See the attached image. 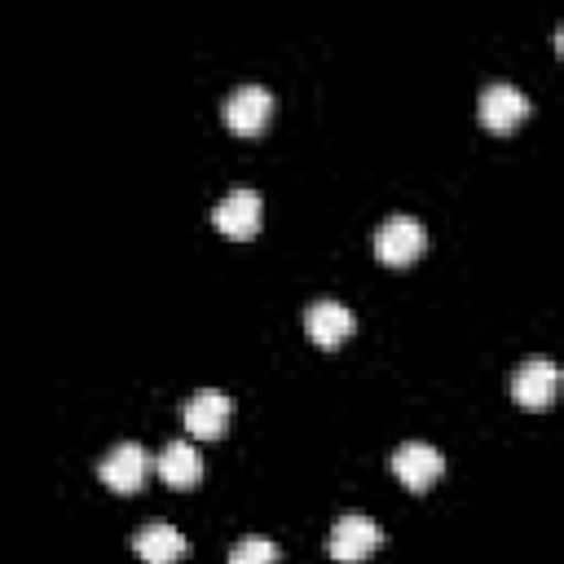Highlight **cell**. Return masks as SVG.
<instances>
[{
	"mask_svg": "<svg viewBox=\"0 0 564 564\" xmlns=\"http://www.w3.org/2000/svg\"><path fill=\"white\" fill-rule=\"evenodd\" d=\"M97 471H101V480H106L115 494H132V489H141L145 476L154 471V454H150L145 445H137V441H119L115 449H106V458L97 463Z\"/></svg>",
	"mask_w": 564,
	"mask_h": 564,
	"instance_id": "obj_1",
	"label": "cell"
},
{
	"mask_svg": "<svg viewBox=\"0 0 564 564\" xmlns=\"http://www.w3.org/2000/svg\"><path fill=\"white\" fill-rule=\"evenodd\" d=\"M379 542H383V529H379L370 516L352 511V516H339V520H335L326 546H330V555H335L339 564H361L366 555L379 551Z\"/></svg>",
	"mask_w": 564,
	"mask_h": 564,
	"instance_id": "obj_2",
	"label": "cell"
},
{
	"mask_svg": "<svg viewBox=\"0 0 564 564\" xmlns=\"http://www.w3.org/2000/svg\"><path fill=\"white\" fill-rule=\"evenodd\" d=\"M220 115H225V123H229L238 137H256V132L269 123V115H273V93H269L264 84H238V88L225 97Z\"/></svg>",
	"mask_w": 564,
	"mask_h": 564,
	"instance_id": "obj_3",
	"label": "cell"
},
{
	"mask_svg": "<svg viewBox=\"0 0 564 564\" xmlns=\"http://www.w3.org/2000/svg\"><path fill=\"white\" fill-rule=\"evenodd\" d=\"M423 242H427L423 225L401 212V216H388V220L379 225V234H375V256H379L383 264H410V260L423 256Z\"/></svg>",
	"mask_w": 564,
	"mask_h": 564,
	"instance_id": "obj_4",
	"label": "cell"
},
{
	"mask_svg": "<svg viewBox=\"0 0 564 564\" xmlns=\"http://www.w3.org/2000/svg\"><path fill=\"white\" fill-rule=\"evenodd\" d=\"M260 212H264V203H260V194L256 189H229L216 207H212V225L225 234V238H251L256 229H260Z\"/></svg>",
	"mask_w": 564,
	"mask_h": 564,
	"instance_id": "obj_5",
	"label": "cell"
},
{
	"mask_svg": "<svg viewBox=\"0 0 564 564\" xmlns=\"http://www.w3.org/2000/svg\"><path fill=\"white\" fill-rule=\"evenodd\" d=\"M392 471H397V480H401L405 489H427V485L445 471V458H441V449L427 445V441H405V445L392 449Z\"/></svg>",
	"mask_w": 564,
	"mask_h": 564,
	"instance_id": "obj_6",
	"label": "cell"
},
{
	"mask_svg": "<svg viewBox=\"0 0 564 564\" xmlns=\"http://www.w3.org/2000/svg\"><path fill=\"white\" fill-rule=\"evenodd\" d=\"M524 115H529V97L516 84H502L498 79V84H489L480 93V123L489 132H511V128L524 123Z\"/></svg>",
	"mask_w": 564,
	"mask_h": 564,
	"instance_id": "obj_7",
	"label": "cell"
},
{
	"mask_svg": "<svg viewBox=\"0 0 564 564\" xmlns=\"http://www.w3.org/2000/svg\"><path fill=\"white\" fill-rule=\"evenodd\" d=\"M555 388H560V366L546 361V357H529L516 375H511V397L529 410H542L555 401Z\"/></svg>",
	"mask_w": 564,
	"mask_h": 564,
	"instance_id": "obj_8",
	"label": "cell"
},
{
	"mask_svg": "<svg viewBox=\"0 0 564 564\" xmlns=\"http://www.w3.org/2000/svg\"><path fill=\"white\" fill-rule=\"evenodd\" d=\"M229 414H234V401H229L225 392H212V388H207V392H194V397L185 401V410H181L189 436H203V441L220 436V432L229 427Z\"/></svg>",
	"mask_w": 564,
	"mask_h": 564,
	"instance_id": "obj_9",
	"label": "cell"
},
{
	"mask_svg": "<svg viewBox=\"0 0 564 564\" xmlns=\"http://www.w3.org/2000/svg\"><path fill=\"white\" fill-rule=\"evenodd\" d=\"M304 330L317 348H335L352 335V313L339 304V300H313L304 308Z\"/></svg>",
	"mask_w": 564,
	"mask_h": 564,
	"instance_id": "obj_10",
	"label": "cell"
},
{
	"mask_svg": "<svg viewBox=\"0 0 564 564\" xmlns=\"http://www.w3.org/2000/svg\"><path fill=\"white\" fill-rule=\"evenodd\" d=\"M132 551L141 555V564H176L189 551V542H185L181 529H172L163 520H150L132 533Z\"/></svg>",
	"mask_w": 564,
	"mask_h": 564,
	"instance_id": "obj_11",
	"label": "cell"
},
{
	"mask_svg": "<svg viewBox=\"0 0 564 564\" xmlns=\"http://www.w3.org/2000/svg\"><path fill=\"white\" fill-rule=\"evenodd\" d=\"M154 471H159L172 489H189V485H198V476H203V458H198V449H194L189 441H167V445L154 454Z\"/></svg>",
	"mask_w": 564,
	"mask_h": 564,
	"instance_id": "obj_12",
	"label": "cell"
},
{
	"mask_svg": "<svg viewBox=\"0 0 564 564\" xmlns=\"http://www.w3.org/2000/svg\"><path fill=\"white\" fill-rule=\"evenodd\" d=\"M229 564H278V546L269 538H260V533L238 538L234 551H229Z\"/></svg>",
	"mask_w": 564,
	"mask_h": 564,
	"instance_id": "obj_13",
	"label": "cell"
}]
</instances>
